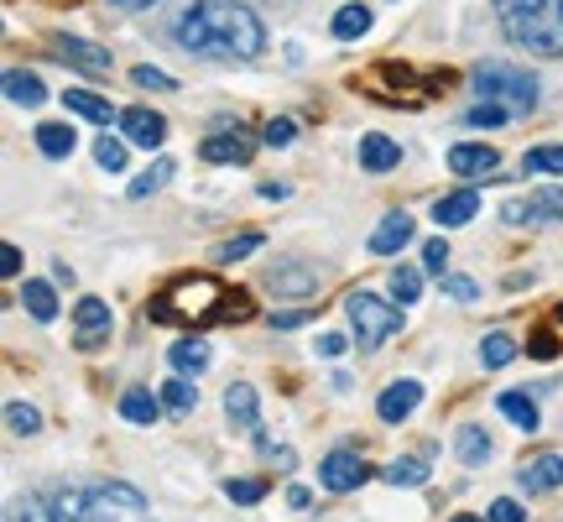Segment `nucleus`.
I'll use <instances>...</instances> for the list:
<instances>
[{
	"label": "nucleus",
	"mask_w": 563,
	"mask_h": 522,
	"mask_svg": "<svg viewBox=\"0 0 563 522\" xmlns=\"http://www.w3.org/2000/svg\"><path fill=\"white\" fill-rule=\"evenodd\" d=\"M172 37L199 58H261L266 52L256 11L240 0H188Z\"/></svg>",
	"instance_id": "1"
},
{
	"label": "nucleus",
	"mask_w": 563,
	"mask_h": 522,
	"mask_svg": "<svg viewBox=\"0 0 563 522\" xmlns=\"http://www.w3.org/2000/svg\"><path fill=\"white\" fill-rule=\"evenodd\" d=\"M230 287L209 277V272H193V277H178L167 283L152 304H146V319L152 324H219V309H225Z\"/></svg>",
	"instance_id": "2"
},
{
	"label": "nucleus",
	"mask_w": 563,
	"mask_h": 522,
	"mask_svg": "<svg viewBox=\"0 0 563 522\" xmlns=\"http://www.w3.org/2000/svg\"><path fill=\"white\" fill-rule=\"evenodd\" d=\"M475 90H480V99L506 105L512 116H532V110H538V79L527 69H516V63H506V58L480 63V69H475Z\"/></svg>",
	"instance_id": "3"
},
{
	"label": "nucleus",
	"mask_w": 563,
	"mask_h": 522,
	"mask_svg": "<svg viewBox=\"0 0 563 522\" xmlns=\"http://www.w3.org/2000/svg\"><path fill=\"white\" fill-rule=\"evenodd\" d=\"M345 313H350L360 351H375L381 340H392V334L402 330V309L386 304L381 293H350V298H345Z\"/></svg>",
	"instance_id": "4"
},
{
	"label": "nucleus",
	"mask_w": 563,
	"mask_h": 522,
	"mask_svg": "<svg viewBox=\"0 0 563 522\" xmlns=\"http://www.w3.org/2000/svg\"><path fill=\"white\" fill-rule=\"evenodd\" d=\"M501 26H506V37L512 43H522V48L542 52V58H563V32L559 22H553V11L542 5V11H516V16H501Z\"/></svg>",
	"instance_id": "5"
},
{
	"label": "nucleus",
	"mask_w": 563,
	"mask_h": 522,
	"mask_svg": "<svg viewBox=\"0 0 563 522\" xmlns=\"http://www.w3.org/2000/svg\"><path fill=\"white\" fill-rule=\"evenodd\" d=\"M110 334H116V313H110L105 298H79V304H73V345H79V351L110 345Z\"/></svg>",
	"instance_id": "6"
},
{
	"label": "nucleus",
	"mask_w": 563,
	"mask_h": 522,
	"mask_svg": "<svg viewBox=\"0 0 563 522\" xmlns=\"http://www.w3.org/2000/svg\"><path fill=\"white\" fill-rule=\"evenodd\" d=\"M366 481H371V465H366V454H355V450H328L324 465H319V486L334 491V497L360 491Z\"/></svg>",
	"instance_id": "7"
},
{
	"label": "nucleus",
	"mask_w": 563,
	"mask_h": 522,
	"mask_svg": "<svg viewBox=\"0 0 563 522\" xmlns=\"http://www.w3.org/2000/svg\"><path fill=\"white\" fill-rule=\"evenodd\" d=\"M501 220L506 225H553V220H563V189H538L527 199H512Z\"/></svg>",
	"instance_id": "8"
},
{
	"label": "nucleus",
	"mask_w": 563,
	"mask_h": 522,
	"mask_svg": "<svg viewBox=\"0 0 563 522\" xmlns=\"http://www.w3.org/2000/svg\"><path fill=\"white\" fill-rule=\"evenodd\" d=\"M52 52H58V58H63L69 69H79V73H94V79H99V73H110V69H116V63H110V52H105V48H94V43H84V37H63V32L52 37Z\"/></svg>",
	"instance_id": "9"
},
{
	"label": "nucleus",
	"mask_w": 563,
	"mask_h": 522,
	"mask_svg": "<svg viewBox=\"0 0 563 522\" xmlns=\"http://www.w3.org/2000/svg\"><path fill=\"white\" fill-rule=\"evenodd\" d=\"M120 137L152 152V146L167 142V120L157 110H146V105H131V110H120Z\"/></svg>",
	"instance_id": "10"
},
{
	"label": "nucleus",
	"mask_w": 563,
	"mask_h": 522,
	"mask_svg": "<svg viewBox=\"0 0 563 522\" xmlns=\"http://www.w3.org/2000/svg\"><path fill=\"white\" fill-rule=\"evenodd\" d=\"M418 403H422V381L402 377V381H392V387L381 392L375 413H381V424H407V418L418 413Z\"/></svg>",
	"instance_id": "11"
},
{
	"label": "nucleus",
	"mask_w": 563,
	"mask_h": 522,
	"mask_svg": "<svg viewBox=\"0 0 563 522\" xmlns=\"http://www.w3.org/2000/svg\"><path fill=\"white\" fill-rule=\"evenodd\" d=\"M495 163H501V152L486 142L448 146V173H459V178H486V173H495Z\"/></svg>",
	"instance_id": "12"
},
{
	"label": "nucleus",
	"mask_w": 563,
	"mask_h": 522,
	"mask_svg": "<svg viewBox=\"0 0 563 522\" xmlns=\"http://www.w3.org/2000/svg\"><path fill=\"white\" fill-rule=\"evenodd\" d=\"M516 486H522L527 497H538V491H553V486H563V454H532V460L516 471Z\"/></svg>",
	"instance_id": "13"
},
{
	"label": "nucleus",
	"mask_w": 563,
	"mask_h": 522,
	"mask_svg": "<svg viewBox=\"0 0 563 522\" xmlns=\"http://www.w3.org/2000/svg\"><path fill=\"white\" fill-rule=\"evenodd\" d=\"M251 152H256V142L245 131H219V137H204V146H199L204 163H251Z\"/></svg>",
	"instance_id": "14"
},
{
	"label": "nucleus",
	"mask_w": 563,
	"mask_h": 522,
	"mask_svg": "<svg viewBox=\"0 0 563 522\" xmlns=\"http://www.w3.org/2000/svg\"><path fill=\"white\" fill-rule=\"evenodd\" d=\"M480 214V193L475 189H459V193H444L439 204H433V220L444 225V230H459V225H469Z\"/></svg>",
	"instance_id": "15"
},
{
	"label": "nucleus",
	"mask_w": 563,
	"mask_h": 522,
	"mask_svg": "<svg viewBox=\"0 0 563 522\" xmlns=\"http://www.w3.org/2000/svg\"><path fill=\"white\" fill-rule=\"evenodd\" d=\"M412 240V214H386L381 225H375V236H371V251L375 257H397L402 246Z\"/></svg>",
	"instance_id": "16"
},
{
	"label": "nucleus",
	"mask_w": 563,
	"mask_h": 522,
	"mask_svg": "<svg viewBox=\"0 0 563 522\" xmlns=\"http://www.w3.org/2000/svg\"><path fill=\"white\" fill-rule=\"evenodd\" d=\"M266 283H272V293H282V298H308V293H319V272H313V266H272Z\"/></svg>",
	"instance_id": "17"
},
{
	"label": "nucleus",
	"mask_w": 563,
	"mask_h": 522,
	"mask_svg": "<svg viewBox=\"0 0 563 522\" xmlns=\"http://www.w3.org/2000/svg\"><path fill=\"white\" fill-rule=\"evenodd\" d=\"M225 418H230L235 428H245V434H256V387L230 381V387H225Z\"/></svg>",
	"instance_id": "18"
},
{
	"label": "nucleus",
	"mask_w": 563,
	"mask_h": 522,
	"mask_svg": "<svg viewBox=\"0 0 563 522\" xmlns=\"http://www.w3.org/2000/svg\"><path fill=\"white\" fill-rule=\"evenodd\" d=\"M397 163H402V146L392 137H381V131L360 137V167L366 173H386V167H397Z\"/></svg>",
	"instance_id": "19"
},
{
	"label": "nucleus",
	"mask_w": 563,
	"mask_h": 522,
	"mask_svg": "<svg viewBox=\"0 0 563 522\" xmlns=\"http://www.w3.org/2000/svg\"><path fill=\"white\" fill-rule=\"evenodd\" d=\"M73 146H79V131L69 120H43L37 126V152L43 157H73Z\"/></svg>",
	"instance_id": "20"
},
{
	"label": "nucleus",
	"mask_w": 563,
	"mask_h": 522,
	"mask_svg": "<svg viewBox=\"0 0 563 522\" xmlns=\"http://www.w3.org/2000/svg\"><path fill=\"white\" fill-rule=\"evenodd\" d=\"M328 32H334L339 43H355V37H366V32H371V5H366V0H350V5H339V11H334V22H328Z\"/></svg>",
	"instance_id": "21"
},
{
	"label": "nucleus",
	"mask_w": 563,
	"mask_h": 522,
	"mask_svg": "<svg viewBox=\"0 0 563 522\" xmlns=\"http://www.w3.org/2000/svg\"><path fill=\"white\" fill-rule=\"evenodd\" d=\"M5 99H11V105H26V110H37V105L47 99V84L37 79V73L11 69L5 73Z\"/></svg>",
	"instance_id": "22"
},
{
	"label": "nucleus",
	"mask_w": 563,
	"mask_h": 522,
	"mask_svg": "<svg viewBox=\"0 0 563 522\" xmlns=\"http://www.w3.org/2000/svg\"><path fill=\"white\" fill-rule=\"evenodd\" d=\"M120 418H131V424L152 428L157 418H163V403H157L146 387H125V392H120Z\"/></svg>",
	"instance_id": "23"
},
{
	"label": "nucleus",
	"mask_w": 563,
	"mask_h": 522,
	"mask_svg": "<svg viewBox=\"0 0 563 522\" xmlns=\"http://www.w3.org/2000/svg\"><path fill=\"white\" fill-rule=\"evenodd\" d=\"M495 407H501V418H512L522 434H538L542 418H538V403H532L527 392H501V398H495Z\"/></svg>",
	"instance_id": "24"
},
{
	"label": "nucleus",
	"mask_w": 563,
	"mask_h": 522,
	"mask_svg": "<svg viewBox=\"0 0 563 522\" xmlns=\"http://www.w3.org/2000/svg\"><path fill=\"white\" fill-rule=\"evenodd\" d=\"M63 105H69L73 116L94 120V126H110V120H120L116 110H110V99H105V95H94V90H69V95H63Z\"/></svg>",
	"instance_id": "25"
},
{
	"label": "nucleus",
	"mask_w": 563,
	"mask_h": 522,
	"mask_svg": "<svg viewBox=\"0 0 563 522\" xmlns=\"http://www.w3.org/2000/svg\"><path fill=\"white\" fill-rule=\"evenodd\" d=\"M454 454H459L465 465H486V460H491V434H486V428H475V424H465L459 434H454Z\"/></svg>",
	"instance_id": "26"
},
{
	"label": "nucleus",
	"mask_w": 563,
	"mask_h": 522,
	"mask_svg": "<svg viewBox=\"0 0 563 522\" xmlns=\"http://www.w3.org/2000/svg\"><path fill=\"white\" fill-rule=\"evenodd\" d=\"M167 360H172V366H178V371H193V377H199V371H204V366H209V345H204V340H199V334H188V340H178V345H172V351H167Z\"/></svg>",
	"instance_id": "27"
},
{
	"label": "nucleus",
	"mask_w": 563,
	"mask_h": 522,
	"mask_svg": "<svg viewBox=\"0 0 563 522\" xmlns=\"http://www.w3.org/2000/svg\"><path fill=\"white\" fill-rule=\"evenodd\" d=\"M512 360H516V340L506 330H491L480 340V366H486V371H501V366H512Z\"/></svg>",
	"instance_id": "28"
},
{
	"label": "nucleus",
	"mask_w": 563,
	"mask_h": 522,
	"mask_svg": "<svg viewBox=\"0 0 563 522\" xmlns=\"http://www.w3.org/2000/svg\"><path fill=\"white\" fill-rule=\"evenodd\" d=\"M22 304H26V313H32L37 324H52V319H58V298H52V283H37V277H32V283L22 287Z\"/></svg>",
	"instance_id": "29"
},
{
	"label": "nucleus",
	"mask_w": 563,
	"mask_h": 522,
	"mask_svg": "<svg viewBox=\"0 0 563 522\" xmlns=\"http://www.w3.org/2000/svg\"><path fill=\"white\" fill-rule=\"evenodd\" d=\"M163 407L172 413V418H188L193 407H199V387L188 377H172V381H163Z\"/></svg>",
	"instance_id": "30"
},
{
	"label": "nucleus",
	"mask_w": 563,
	"mask_h": 522,
	"mask_svg": "<svg viewBox=\"0 0 563 522\" xmlns=\"http://www.w3.org/2000/svg\"><path fill=\"white\" fill-rule=\"evenodd\" d=\"M94 491H99V501H105V507H110V512H146V497H141L136 486H125V481H110V486H94Z\"/></svg>",
	"instance_id": "31"
},
{
	"label": "nucleus",
	"mask_w": 563,
	"mask_h": 522,
	"mask_svg": "<svg viewBox=\"0 0 563 522\" xmlns=\"http://www.w3.org/2000/svg\"><path fill=\"white\" fill-rule=\"evenodd\" d=\"M386 486H428V465L422 460H392L386 471H381Z\"/></svg>",
	"instance_id": "32"
},
{
	"label": "nucleus",
	"mask_w": 563,
	"mask_h": 522,
	"mask_svg": "<svg viewBox=\"0 0 563 522\" xmlns=\"http://www.w3.org/2000/svg\"><path fill=\"white\" fill-rule=\"evenodd\" d=\"M5 522H58V512H52L47 497H22V501H11Z\"/></svg>",
	"instance_id": "33"
},
{
	"label": "nucleus",
	"mask_w": 563,
	"mask_h": 522,
	"mask_svg": "<svg viewBox=\"0 0 563 522\" xmlns=\"http://www.w3.org/2000/svg\"><path fill=\"white\" fill-rule=\"evenodd\" d=\"M418 293H422V272L418 266H397L392 272V298L397 304H418Z\"/></svg>",
	"instance_id": "34"
},
{
	"label": "nucleus",
	"mask_w": 563,
	"mask_h": 522,
	"mask_svg": "<svg viewBox=\"0 0 563 522\" xmlns=\"http://www.w3.org/2000/svg\"><path fill=\"white\" fill-rule=\"evenodd\" d=\"M522 173H563V146H532L522 157Z\"/></svg>",
	"instance_id": "35"
},
{
	"label": "nucleus",
	"mask_w": 563,
	"mask_h": 522,
	"mask_svg": "<svg viewBox=\"0 0 563 522\" xmlns=\"http://www.w3.org/2000/svg\"><path fill=\"white\" fill-rule=\"evenodd\" d=\"M167 178H172V163H167V157H157V163L146 167V173H141L136 183H131V199H146L152 189H163Z\"/></svg>",
	"instance_id": "36"
},
{
	"label": "nucleus",
	"mask_w": 563,
	"mask_h": 522,
	"mask_svg": "<svg viewBox=\"0 0 563 522\" xmlns=\"http://www.w3.org/2000/svg\"><path fill=\"white\" fill-rule=\"evenodd\" d=\"M5 424H11V434H37V428H43V413H37V407L32 403H11L5 407Z\"/></svg>",
	"instance_id": "37"
},
{
	"label": "nucleus",
	"mask_w": 563,
	"mask_h": 522,
	"mask_svg": "<svg viewBox=\"0 0 563 522\" xmlns=\"http://www.w3.org/2000/svg\"><path fill=\"white\" fill-rule=\"evenodd\" d=\"M225 497L235 501V507H256L261 497H266V481H225Z\"/></svg>",
	"instance_id": "38"
},
{
	"label": "nucleus",
	"mask_w": 563,
	"mask_h": 522,
	"mask_svg": "<svg viewBox=\"0 0 563 522\" xmlns=\"http://www.w3.org/2000/svg\"><path fill=\"white\" fill-rule=\"evenodd\" d=\"M94 163L105 167V173H120V167H125V142H120V137H99V146H94Z\"/></svg>",
	"instance_id": "39"
},
{
	"label": "nucleus",
	"mask_w": 563,
	"mask_h": 522,
	"mask_svg": "<svg viewBox=\"0 0 563 522\" xmlns=\"http://www.w3.org/2000/svg\"><path fill=\"white\" fill-rule=\"evenodd\" d=\"M469 126H501V120H512V110L506 105H495V99H480V105H469L465 110Z\"/></svg>",
	"instance_id": "40"
},
{
	"label": "nucleus",
	"mask_w": 563,
	"mask_h": 522,
	"mask_svg": "<svg viewBox=\"0 0 563 522\" xmlns=\"http://www.w3.org/2000/svg\"><path fill=\"white\" fill-rule=\"evenodd\" d=\"M251 251H261V236H235L214 246V261H240V257H251Z\"/></svg>",
	"instance_id": "41"
},
{
	"label": "nucleus",
	"mask_w": 563,
	"mask_h": 522,
	"mask_svg": "<svg viewBox=\"0 0 563 522\" xmlns=\"http://www.w3.org/2000/svg\"><path fill=\"white\" fill-rule=\"evenodd\" d=\"M292 137H298V120L292 116L266 120V146H292Z\"/></svg>",
	"instance_id": "42"
},
{
	"label": "nucleus",
	"mask_w": 563,
	"mask_h": 522,
	"mask_svg": "<svg viewBox=\"0 0 563 522\" xmlns=\"http://www.w3.org/2000/svg\"><path fill=\"white\" fill-rule=\"evenodd\" d=\"M131 79H136L141 90H178V79H172V73H163V69H152V63H141Z\"/></svg>",
	"instance_id": "43"
},
{
	"label": "nucleus",
	"mask_w": 563,
	"mask_h": 522,
	"mask_svg": "<svg viewBox=\"0 0 563 522\" xmlns=\"http://www.w3.org/2000/svg\"><path fill=\"white\" fill-rule=\"evenodd\" d=\"M439 283H444V293H448V298H459V304H475V298H480V287L469 283V277H454V272H444Z\"/></svg>",
	"instance_id": "44"
},
{
	"label": "nucleus",
	"mask_w": 563,
	"mask_h": 522,
	"mask_svg": "<svg viewBox=\"0 0 563 522\" xmlns=\"http://www.w3.org/2000/svg\"><path fill=\"white\" fill-rule=\"evenodd\" d=\"M422 266H428L433 277H444V266H448V240H428V246H422Z\"/></svg>",
	"instance_id": "45"
},
{
	"label": "nucleus",
	"mask_w": 563,
	"mask_h": 522,
	"mask_svg": "<svg viewBox=\"0 0 563 522\" xmlns=\"http://www.w3.org/2000/svg\"><path fill=\"white\" fill-rule=\"evenodd\" d=\"M486 518H491V522H527V512H522V501H512V497H495Z\"/></svg>",
	"instance_id": "46"
},
{
	"label": "nucleus",
	"mask_w": 563,
	"mask_h": 522,
	"mask_svg": "<svg viewBox=\"0 0 563 522\" xmlns=\"http://www.w3.org/2000/svg\"><path fill=\"white\" fill-rule=\"evenodd\" d=\"M527 356H538V360H553L559 356V345H553V334L548 330H538L532 340H527Z\"/></svg>",
	"instance_id": "47"
},
{
	"label": "nucleus",
	"mask_w": 563,
	"mask_h": 522,
	"mask_svg": "<svg viewBox=\"0 0 563 522\" xmlns=\"http://www.w3.org/2000/svg\"><path fill=\"white\" fill-rule=\"evenodd\" d=\"M308 319H313V309H282V313H272V330H298Z\"/></svg>",
	"instance_id": "48"
},
{
	"label": "nucleus",
	"mask_w": 563,
	"mask_h": 522,
	"mask_svg": "<svg viewBox=\"0 0 563 522\" xmlns=\"http://www.w3.org/2000/svg\"><path fill=\"white\" fill-rule=\"evenodd\" d=\"M491 5L501 11V16H516V11H542L548 0H491Z\"/></svg>",
	"instance_id": "49"
},
{
	"label": "nucleus",
	"mask_w": 563,
	"mask_h": 522,
	"mask_svg": "<svg viewBox=\"0 0 563 522\" xmlns=\"http://www.w3.org/2000/svg\"><path fill=\"white\" fill-rule=\"evenodd\" d=\"M345 351H350V340H345V334H324V340H319V356H324V360L345 356Z\"/></svg>",
	"instance_id": "50"
},
{
	"label": "nucleus",
	"mask_w": 563,
	"mask_h": 522,
	"mask_svg": "<svg viewBox=\"0 0 563 522\" xmlns=\"http://www.w3.org/2000/svg\"><path fill=\"white\" fill-rule=\"evenodd\" d=\"M0 272H5V277H16V272H22V251H16L11 240L0 246Z\"/></svg>",
	"instance_id": "51"
},
{
	"label": "nucleus",
	"mask_w": 563,
	"mask_h": 522,
	"mask_svg": "<svg viewBox=\"0 0 563 522\" xmlns=\"http://www.w3.org/2000/svg\"><path fill=\"white\" fill-rule=\"evenodd\" d=\"M308 501H313V497H308V491H303V486H287V507H298V512H303V507H308Z\"/></svg>",
	"instance_id": "52"
},
{
	"label": "nucleus",
	"mask_w": 563,
	"mask_h": 522,
	"mask_svg": "<svg viewBox=\"0 0 563 522\" xmlns=\"http://www.w3.org/2000/svg\"><path fill=\"white\" fill-rule=\"evenodd\" d=\"M287 193H292L287 183H261V199H287Z\"/></svg>",
	"instance_id": "53"
},
{
	"label": "nucleus",
	"mask_w": 563,
	"mask_h": 522,
	"mask_svg": "<svg viewBox=\"0 0 563 522\" xmlns=\"http://www.w3.org/2000/svg\"><path fill=\"white\" fill-rule=\"evenodd\" d=\"M52 283H69L73 287V266H69V261H58V266H52Z\"/></svg>",
	"instance_id": "54"
},
{
	"label": "nucleus",
	"mask_w": 563,
	"mask_h": 522,
	"mask_svg": "<svg viewBox=\"0 0 563 522\" xmlns=\"http://www.w3.org/2000/svg\"><path fill=\"white\" fill-rule=\"evenodd\" d=\"M110 5H120V11H141V5H152V0H110Z\"/></svg>",
	"instance_id": "55"
},
{
	"label": "nucleus",
	"mask_w": 563,
	"mask_h": 522,
	"mask_svg": "<svg viewBox=\"0 0 563 522\" xmlns=\"http://www.w3.org/2000/svg\"><path fill=\"white\" fill-rule=\"evenodd\" d=\"M548 11H553V22H559V32H563V0H548Z\"/></svg>",
	"instance_id": "56"
},
{
	"label": "nucleus",
	"mask_w": 563,
	"mask_h": 522,
	"mask_svg": "<svg viewBox=\"0 0 563 522\" xmlns=\"http://www.w3.org/2000/svg\"><path fill=\"white\" fill-rule=\"evenodd\" d=\"M454 522H491V518H469V512H459V518H454Z\"/></svg>",
	"instance_id": "57"
},
{
	"label": "nucleus",
	"mask_w": 563,
	"mask_h": 522,
	"mask_svg": "<svg viewBox=\"0 0 563 522\" xmlns=\"http://www.w3.org/2000/svg\"><path fill=\"white\" fill-rule=\"evenodd\" d=\"M553 324H559V330H563V304H559V309H553Z\"/></svg>",
	"instance_id": "58"
}]
</instances>
